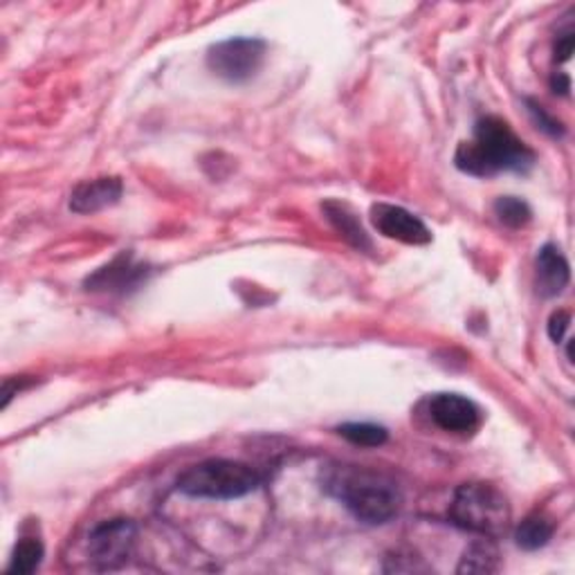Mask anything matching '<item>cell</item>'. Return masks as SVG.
<instances>
[{"instance_id":"19","label":"cell","mask_w":575,"mask_h":575,"mask_svg":"<svg viewBox=\"0 0 575 575\" xmlns=\"http://www.w3.org/2000/svg\"><path fill=\"white\" fill-rule=\"evenodd\" d=\"M568 326H571V313H568V311H557V313H553L551 319H549V337H551L555 344H560V341L564 339Z\"/></svg>"},{"instance_id":"20","label":"cell","mask_w":575,"mask_h":575,"mask_svg":"<svg viewBox=\"0 0 575 575\" xmlns=\"http://www.w3.org/2000/svg\"><path fill=\"white\" fill-rule=\"evenodd\" d=\"M575 50V34L573 30L564 32L562 36H557V43H555V62L557 64H566L571 59V54Z\"/></svg>"},{"instance_id":"21","label":"cell","mask_w":575,"mask_h":575,"mask_svg":"<svg viewBox=\"0 0 575 575\" xmlns=\"http://www.w3.org/2000/svg\"><path fill=\"white\" fill-rule=\"evenodd\" d=\"M551 88H553L555 95L566 97L568 90H571V77L564 75V73H555V75L551 77Z\"/></svg>"},{"instance_id":"16","label":"cell","mask_w":575,"mask_h":575,"mask_svg":"<svg viewBox=\"0 0 575 575\" xmlns=\"http://www.w3.org/2000/svg\"><path fill=\"white\" fill-rule=\"evenodd\" d=\"M495 216L510 229H522L533 220V209L527 200L514 196H501L495 200Z\"/></svg>"},{"instance_id":"17","label":"cell","mask_w":575,"mask_h":575,"mask_svg":"<svg viewBox=\"0 0 575 575\" xmlns=\"http://www.w3.org/2000/svg\"><path fill=\"white\" fill-rule=\"evenodd\" d=\"M337 434L360 447H380L387 443L389 432L382 425L376 423H344L337 427Z\"/></svg>"},{"instance_id":"8","label":"cell","mask_w":575,"mask_h":575,"mask_svg":"<svg viewBox=\"0 0 575 575\" xmlns=\"http://www.w3.org/2000/svg\"><path fill=\"white\" fill-rule=\"evenodd\" d=\"M430 419L443 432L473 434L481 425V410L462 393H436L430 398Z\"/></svg>"},{"instance_id":"14","label":"cell","mask_w":575,"mask_h":575,"mask_svg":"<svg viewBox=\"0 0 575 575\" xmlns=\"http://www.w3.org/2000/svg\"><path fill=\"white\" fill-rule=\"evenodd\" d=\"M499 568V553L492 546V540L484 538L468 546L462 562L456 566V573H495Z\"/></svg>"},{"instance_id":"15","label":"cell","mask_w":575,"mask_h":575,"mask_svg":"<svg viewBox=\"0 0 575 575\" xmlns=\"http://www.w3.org/2000/svg\"><path fill=\"white\" fill-rule=\"evenodd\" d=\"M43 557H45L43 542L36 540V538H23V540H19V544L12 553V562L8 566V573L30 575L41 566Z\"/></svg>"},{"instance_id":"12","label":"cell","mask_w":575,"mask_h":575,"mask_svg":"<svg viewBox=\"0 0 575 575\" xmlns=\"http://www.w3.org/2000/svg\"><path fill=\"white\" fill-rule=\"evenodd\" d=\"M326 220L333 225L335 232L347 241L351 248H356L358 252H371L373 243L367 235V229L362 227L358 214L354 211V207L344 200H326L322 205Z\"/></svg>"},{"instance_id":"10","label":"cell","mask_w":575,"mask_h":575,"mask_svg":"<svg viewBox=\"0 0 575 575\" xmlns=\"http://www.w3.org/2000/svg\"><path fill=\"white\" fill-rule=\"evenodd\" d=\"M122 194H124V183L118 176L95 178L73 189L70 209L75 214H97L101 209L118 205L122 200Z\"/></svg>"},{"instance_id":"5","label":"cell","mask_w":575,"mask_h":575,"mask_svg":"<svg viewBox=\"0 0 575 575\" xmlns=\"http://www.w3.org/2000/svg\"><path fill=\"white\" fill-rule=\"evenodd\" d=\"M265 50L261 39H227L207 50V68L229 84H246L261 70Z\"/></svg>"},{"instance_id":"18","label":"cell","mask_w":575,"mask_h":575,"mask_svg":"<svg viewBox=\"0 0 575 575\" xmlns=\"http://www.w3.org/2000/svg\"><path fill=\"white\" fill-rule=\"evenodd\" d=\"M527 106H529L531 118H533V122L538 124L540 131H544V133L551 135V138H562V135H564L562 122L555 120L553 115H551L542 104H538V101H533V99H527Z\"/></svg>"},{"instance_id":"3","label":"cell","mask_w":575,"mask_h":575,"mask_svg":"<svg viewBox=\"0 0 575 575\" xmlns=\"http://www.w3.org/2000/svg\"><path fill=\"white\" fill-rule=\"evenodd\" d=\"M449 520L458 529L497 540L510 529V506L492 484H464L449 503Z\"/></svg>"},{"instance_id":"6","label":"cell","mask_w":575,"mask_h":575,"mask_svg":"<svg viewBox=\"0 0 575 575\" xmlns=\"http://www.w3.org/2000/svg\"><path fill=\"white\" fill-rule=\"evenodd\" d=\"M138 540L131 520H110L99 524L88 538V557L99 571H115L129 562Z\"/></svg>"},{"instance_id":"7","label":"cell","mask_w":575,"mask_h":575,"mask_svg":"<svg viewBox=\"0 0 575 575\" xmlns=\"http://www.w3.org/2000/svg\"><path fill=\"white\" fill-rule=\"evenodd\" d=\"M371 223L378 232L391 241L405 246H427L432 243L430 227L412 211L389 203H376L371 207Z\"/></svg>"},{"instance_id":"11","label":"cell","mask_w":575,"mask_h":575,"mask_svg":"<svg viewBox=\"0 0 575 575\" xmlns=\"http://www.w3.org/2000/svg\"><path fill=\"white\" fill-rule=\"evenodd\" d=\"M571 281V268L562 250L553 243H546L535 261V285L538 293L546 300L564 293V288Z\"/></svg>"},{"instance_id":"1","label":"cell","mask_w":575,"mask_h":575,"mask_svg":"<svg viewBox=\"0 0 575 575\" xmlns=\"http://www.w3.org/2000/svg\"><path fill=\"white\" fill-rule=\"evenodd\" d=\"M454 164L468 176L492 178L506 171L524 174L535 164V153L506 120L486 115L475 124V138L458 144Z\"/></svg>"},{"instance_id":"9","label":"cell","mask_w":575,"mask_h":575,"mask_svg":"<svg viewBox=\"0 0 575 575\" xmlns=\"http://www.w3.org/2000/svg\"><path fill=\"white\" fill-rule=\"evenodd\" d=\"M151 274L149 265L138 263L131 252H122L115 257L108 265L99 268L95 274L86 279V288L93 293H110V295H124L135 291V288L147 281Z\"/></svg>"},{"instance_id":"13","label":"cell","mask_w":575,"mask_h":575,"mask_svg":"<svg viewBox=\"0 0 575 575\" xmlns=\"http://www.w3.org/2000/svg\"><path fill=\"white\" fill-rule=\"evenodd\" d=\"M553 533H555V527L549 517L531 514L520 524V529H517L514 540H517V546L524 551H538L551 542Z\"/></svg>"},{"instance_id":"2","label":"cell","mask_w":575,"mask_h":575,"mask_svg":"<svg viewBox=\"0 0 575 575\" xmlns=\"http://www.w3.org/2000/svg\"><path fill=\"white\" fill-rule=\"evenodd\" d=\"M326 490L347 506L358 522L371 527L391 522L402 506V495L395 481L365 468H335L326 479Z\"/></svg>"},{"instance_id":"4","label":"cell","mask_w":575,"mask_h":575,"mask_svg":"<svg viewBox=\"0 0 575 575\" xmlns=\"http://www.w3.org/2000/svg\"><path fill=\"white\" fill-rule=\"evenodd\" d=\"M263 477L248 464L209 458L192 466L178 479V490L194 499H241L261 486Z\"/></svg>"}]
</instances>
